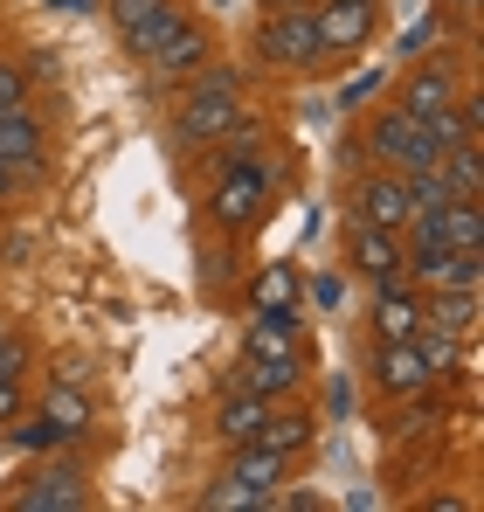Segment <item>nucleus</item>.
Returning <instances> with one entry per match:
<instances>
[{"mask_svg": "<svg viewBox=\"0 0 484 512\" xmlns=\"http://www.w3.org/2000/svg\"><path fill=\"white\" fill-rule=\"evenodd\" d=\"M208 160V194H201V208H208V222L242 243V236H256L263 222H270V208H277V194H284V160H277V146H263V153H249V160H215V153H201Z\"/></svg>", "mask_w": 484, "mask_h": 512, "instance_id": "nucleus-1", "label": "nucleus"}, {"mask_svg": "<svg viewBox=\"0 0 484 512\" xmlns=\"http://www.w3.org/2000/svg\"><path fill=\"white\" fill-rule=\"evenodd\" d=\"M242 111H249V77H242L236 63H208V70H194V77L180 84L173 118H166V139H173L180 160H201Z\"/></svg>", "mask_w": 484, "mask_h": 512, "instance_id": "nucleus-2", "label": "nucleus"}, {"mask_svg": "<svg viewBox=\"0 0 484 512\" xmlns=\"http://www.w3.org/2000/svg\"><path fill=\"white\" fill-rule=\"evenodd\" d=\"M256 77H319L325 70V42H319V14L291 7V14H256L249 42H242Z\"/></svg>", "mask_w": 484, "mask_h": 512, "instance_id": "nucleus-3", "label": "nucleus"}, {"mask_svg": "<svg viewBox=\"0 0 484 512\" xmlns=\"http://www.w3.org/2000/svg\"><path fill=\"white\" fill-rule=\"evenodd\" d=\"M90 506H97V471H90V457L77 443L28 464L21 485L7 492V512H90Z\"/></svg>", "mask_w": 484, "mask_h": 512, "instance_id": "nucleus-4", "label": "nucleus"}, {"mask_svg": "<svg viewBox=\"0 0 484 512\" xmlns=\"http://www.w3.org/2000/svg\"><path fill=\"white\" fill-rule=\"evenodd\" d=\"M464 84H471V49H464V42H436V49L408 56V63H402V77H388V97H395L408 118L422 125V118L450 111Z\"/></svg>", "mask_w": 484, "mask_h": 512, "instance_id": "nucleus-5", "label": "nucleus"}, {"mask_svg": "<svg viewBox=\"0 0 484 512\" xmlns=\"http://www.w3.org/2000/svg\"><path fill=\"white\" fill-rule=\"evenodd\" d=\"M353 146H360V160H374V167H395V173H415V167H443V146L408 118L402 104L388 97V104H360V132H353Z\"/></svg>", "mask_w": 484, "mask_h": 512, "instance_id": "nucleus-6", "label": "nucleus"}, {"mask_svg": "<svg viewBox=\"0 0 484 512\" xmlns=\"http://www.w3.org/2000/svg\"><path fill=\"white\" fill-rule=\"evenodd\" d=\"M408 263V243L402 229H374V222H339V270L353 277V284H395Z\"/></svg>", "mask_w": 484, "mask_h": 512, "instance_id": "nucleus-7", "label": "nucleus"}, {"mask_svg": "<svg viewBox=\"0 0 484 512\" xmlns=\"http://www.w3.org/2000/svg\"><path fill=\"white\" fill-rule=\"evenodd\" d=\"M208 63H215V21H208L201 7H187L180 28L146 56V77H153V90H180L194 70H208Z\"/></svg>", "mask_w": 484, "mask_h": 512, "instance_id": "nucleus-8", "label": "nucleus"}, {"mask_svg": "<svg viewBox=\"0 0 484 512\" xmlns=\"http://www.w3.org/2000/svg\"><path fill=\"white\" fill-rule=\"evenodd\" d=\"M339 208H346V222H374V229H402L408 222V180L395 167H353L346 173V187H339Z\"/></svg>", "mask_w": 484, "mask_h": 512, "instance_id": "nucleus-9", "label": "nucleus"}, {"mask_svg": "<svg viewBox=\"0 0 484 512\" xmlns=\"http://www.w3.org/2000/svg\"><path fill=\"white\" fill-rule=\"evenodd\" d=\"M312 14H319L325 70H332V63H353V56H367L381 42V14L388 7H374V0H312Z\"/></svg>", "mask_w": 484, "mask_h": 512, "instance_id": "nucleus-10", "label": "nucleus"}, {"mask_svg": "<svg viewBox=\"0 0 484 512\" xmlns=\"http://www.w3.org/2000/svg\"><path fill=\"white\" fill-rule=\"evenodd\" d=\"M187 7H194V0H104V21H111L118 49H125L132 63H146L166 35L180 28V14H187Z\"/></svg>", "mask_w": 484, "mask_h": 512, "instance_id": "nucleus-11", "label": "nucleus"}, {"mask_svg": "<svg viewBox=\"0 0 484 512\" xmlns=\"http://www.w3.org/2000/svg\"><path fill=\"white\" fill-rule=\"evenodd\" d=\"M0 160H7L14 173H28L35 187L56 180V139H49V118H42L35 104L0 111Z\"/></svg>", "mask_w": 484, "mask_h": 512, "instance_id": "nucleus-12", "label": "nucleus"}, {"mask_svg": "<svg viewBox=\"0 0 484 512\" xmlns=\"http://www.w3.org/2000/svg\"><path fill=\"white\" fill-rule=\"evenodd\" d=\"M422 388H436V374L415 353V340H374L367 346V395L374 402H408Z\"/></svg>", "mask_w": 484, "mask_h": 512, "instance_id": "nucleus-13", "label": "nucleus"}, {"mask_svg": "<svg viewBox=\"0 0 484 512\" xmlns=\"http://www.w3.org/2000/svg\"><path fill=\"white\" fill-rule=\"evenodd\" d=\"M28 416L49 429L56 443H90V436H97V395H90L83 381H70V374H56Z\"/></svg>", "mask_w": 484, "mask_h": 512, "instance_id": "nucleus-14", "label": "nucleus"}, {"mask_svg": "<svg viewBox=\"0 0 484 512\" xmlns=\"http://www.w3.org/2000/svg\"><path fill=\"white\" fill-rule=\"evenodd\" d=\"M402 277L415 284V291H478V284H484V250L429 243V250H408Z\"/></svg>", "mask_w": 484, "mask_h": 512, "instance_id": "nucleus-15", "label": "nucleus"}, {"mask_svg": "<svg viewBox=\"0 0 484 512\" xmlns=\"http://www.w3.org/2000/svg\"><path fill=\"white\" fill-rule=\"evenodd\" d=\"M291 471H298V464L277 457V450H263L256 436H249V443H229V464H222V478H236L256 506H277V492L291 485Z\"/></svg>", "mask_w": 484, "mask_h": 512, "instance_id": "nucleus-16", "label": "nucleus"}, {"mask_svg": "<svg viewBox=\"0 0 484 512\" xmlns=\"http://www.w3.org/2000/svg\"><path fill=\"white\" fill-rule=\"evenodd\" d=\"M415 326H422V291L408 277L367 291V340H408Z\"/></svg>", "mask_w": 484, "mask_h": 512, "instance_id": "nucleus-17", "label": "nucleus"}, {"mask_svg": "<svg viewBox=\"0 0 484 512\" xmlns=\"http://www.w3.org/2000/svg\"><path fill=\"white\" fill-rule=\"evenodd\" d=\"M229 381L249 388V395H263V402H291V395H305L312 367H305V353H277V360H236Z\"/></svg>", "mask_w": 484, "mask_h": 512, "instance_id": "nucleus-18", "label": "nucleus"}, {"mask_svg": "<svg viewBox=\"0 0 484 512\" xmlns=\"http://www.w3.org/2000/svg\"><path fill=\"white\" fill-rule=\"evenodd\" d=\"M256 443L298 464V457L319 443V409H305L298 395H291V402H270V409H263V429H256Z\"/></svg>", "mask_w": 484, "mask_h": 512, "instance_id": "nucleus-19", "label": "nucleus"}, {"mask_svg": "<svg viewBox=\"0 0 484 512\" xmlns=\"http://www.w3.org/2000/svg\"><path fill=\"white\" fill-rule=\"evenodd\" d=\"M277 353H305L298 312H249L242 340H236V360H277Z\"/></svg>", "mask_w": 484, "mask_h": 512, "instance_id": "nucleus-20", "label": "nucleus"}, {"mask_svg": "<svg viewBox=\"0 0 484 512\" xmlns=\"http://www.w3.org/2000/svg\"><path fill=\"white\" fill-rule=\"evenodd\" d=\"M298 298H305V277L291 263H256L249 284H242V305L249 312H298Z\"/></svg>", "mask_w": 484, "mask_h": 512, "instance_id": "nucleus-21", "label": "nucleus"}, {"mask_svg": "<svg viewBox=\"0 0 484 512\" xmlns=\"http://www.w3.org/2000/svg\"><path fill=\"white\" fill-rule=\"evenodd\" d=\"M263 395H249V388H236V381H222V395H215V436H222V450L229 443H249L256 429H263Z\"/></svg>", "mask_w": 484, "mask_h": 512, "instance_id": "nucleus-22", "label": "nucleus"}, {"mask_svg": "<svg viewBox=\"0 0 484 512\" xmlns=\"http://www.w3.org/2000/svg\"><path fill=\"white\" fill-rule=\"evenodd\" d=\"M408 340H415V353L429 360L436 388H443V381H471V340H457V333H443V326H415Z\"/></svg>", "mask_w": 484, "mask_h": 512, "instance_id": "nucleus-23", "label": "nucleus"}, {"mask_svg": "<svg viewBox=\"0 0 484 512\" xmlns=\"http://www.w3.org/2000/svg\"><path fill=\"white\" fill-rule=\"evenodd\" d=\"M478 291H422V326H443L457 340H478Z\"/></svg>", "mask_w": 484, "mask_h": 512, "instance_id": "nucleus-24", "label": "nucleus"}, {"mask_svg": "<svg viewBox=\"0 0 484 512\" xmlns=\"http://www.w3.org/2000/svg\"><path fill=\"white\" fill-rule=\"evenodd\" d=\"M443 180H450L457 201H484V139L450 146V153H443Z\"/></svg>", "mask_w": 484, "mask_h": 512, "instance_id": "nucleus-25", "label": "nucleus"}, {"mask_svg": "<svg viewBox=\"0 0 484 512\" xmlns=\"http://www.w3.org/2000/svg\"><path fill=\"white\" fill-rule=\"evenodd\" d=\"M35 360H42V340L0 312V381H28V374H35Z\"/></svg>", "mask_w": 484, "mask_h": 512, "instance_id": "nucleus-26", "label": "nucleus"}, {"mask_svg": "<svg viewBox=\"0 0 484 512\" xmlns=\"http://www.w3.org/2000/svg\"><path fill=\"white\" fill-rule=\"evenodd\" d=\"M443 243L450 250H484V201H450L443 208Z\"/></svg>", "mask_w": 484, "mask_h": 512, "instance_id": "nucleus-27", "label": "nucleus"}, {"mask_svg": "<svg viewBox=\"0 0 484 512\" xmlns=\"http://www.w3.org/2000/svg\"><path fill=\"white\" fill-rule=\"evenodd\" d=\"M14 104H35V70L14 49H0V111H14Z\"/></svg>", "mask_w": 484, "mask_h": 512, "instance_id": "nucleus-28", "label": "nucleus"}, {"mask_svg": "<svg viewBox=\"0 0 484 512\" xmlns=\"http://www.w3.org/2000/svg\"><path fill=\"white\" fill-rule=\"evenodd\" d=\"M429 14H443V28H450V42H478V0H429Z\"/></svg>", "mask_w": 484, "mask_h": 512, "instance_id": "nucleus-29", "label": "nucleus"}, {"mask_svg": "<svg viewBox=\"0 0 484 512\" xmlns=\"http://www.w3.org/2000/svg\"><path fill=\"white\" fill-rule=\"evenodd\" d=\"M194 506H201V512H249V506H256V499L242 492L236 478H215V485H208V492H201Z\"/></svg>", "mask_w": 484, "mask_h": 512, "instance_id": "nucleus-30", "label": "nucleus"}, {"mask_svg": "<svg viewBox=\"0 0 484 512\" xmlns=\"http://www.w3.org/2000/svg\"><path fill=\"white\" fill-rule=\"evenodd\" d=\"M35 194H42V187H35L28 173H14L7 160H0V215H7V208H28Z\"/></svg>", "mask_w": 484, "mask_h": 512, "instance_id": "nucleus-31", "label": "nucleus"}, {"mask_svg": "<svg viewBox=\"0 0 484 512\" xmlns=\"http://www.w3.org/2000/svg\"><path fill=\"white\" fill-rule=\"evenodd\" d=\"M346 284H353V277H346V270H319V277H312V284H305V291H312V305H325V312H332V305H339V298H346Z\"/></svg>", "mask_w": 484, "mask_h": 512, "instance_id": "nucleus-32", "label": "nucleus"}, {"mask_svg": "<svg viewBox=\"0 0 484 512\" xmlns=\"http://www.w3.org/2000/svg\"><path fill=\"white\" fill-rule=\"evenodd\" d=\"M21 409H28V381H0V429L14 423Z\"/></svg>", "mask_w": 484, "mask_h": 512, "instance_id": "nucleus-33", "label": "nucleus"}, {"mask_svg": "<svg viewBox=\"0 0 484 512\" xmlns=\"http://www.w3.org/2000/svg\"><path fill=\"white\" fill-rule=\"evenodd\" d=\"M374 90H388V70H381V77H374V70H367V77H360V84L346 90V97H339V104H346V111H360V104H374Z\"/></svg>", "mask_w": 484, "mask_h": 512, "instance_id": "nucleus-34", "label": "nucleus"}, {"mask_svg": "<svg viewBox=\"0 0 484 512\" xmlns=\"http://www.w3.org/2000/svg\"><path fill=\"white\" fill-rule=\"evenodd\" d=\"M415 512H471V499H457V492H436V499H415Z\"/></svg>", "mask_w": 484, "mask_h": 512, "instance_id": "nucleus-35", "label": "nucleus"}, {"mask_svg": "<svg viewBox=\"0 0 484 512\" xmlns=\"http://www.w3.org/2000/svg\"><path fill=\"white\" fill-rule=\"evenodd\" d=\"M277 506H291V512H319L325 499H319V492H277Z\"/></svg>", "mask_w": 484, "mask_h": 512, "instance_id": "nucleus-36", "label": "nucleus"}, {"mask_svg": "<svg viewBox=\"0 0 484 512\" xmlns=\"http://www.w3.org/2000/svg\"><path fill=\"white\" fill-rule=\"evenodd\" d=\"M256 14H291V7H312V0H249Z\"/></svg>", "mask_w": 484, "mask_h": 512, "instance_id": "nucleus-37", "label": "nucleus"}, {"mask_svg": "<svg viewBox=\"0 0 484 512\" xmlns=\"http://www.w3.org/2000/svg\"><path fill=\"white\" fill-rule=\"evenodd\" d=\"M201 7H215V14H222V7H229V0H201Z\"/></svg>", "mask_w": 484, "mask_h": 512, "instance_id": "nucleus-38", "label": "nucleus"}, {"mask_svg": "<svg viewBox=\"0 0 484 512\" xmlns=\"http://www.w3.org/2000/svg\"><path fill=\"white\" fill-rule=\"evenodd\" d=\"M374 7H388V0H374Z\"/></svg>", "mask_w": 484, "mask_h": 512, "instance_id": "nucleus-39", "label": "nucleus"}]
</instances>
